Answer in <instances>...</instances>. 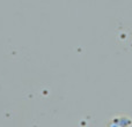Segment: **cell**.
Wrapping results in <instances>:
<instances>
[{
  "mask_svg": "<svg viewBox=\"0 0 132 127\" xmlns=\"http://www.w3.org/2000/svg\"><path fill=\"white\" fill-rule=\"evenodd\" d=\"M110 126H128L131 125V120L125 117H121V118H115L109 123Z\"/></svg>",
  "mask_w": 132,
  "mask_h": 127,
  "instance_id": "1",
  "label": "cell"
}]
</instances>
